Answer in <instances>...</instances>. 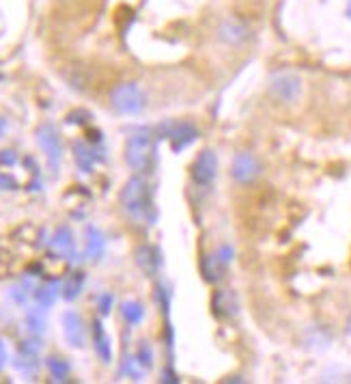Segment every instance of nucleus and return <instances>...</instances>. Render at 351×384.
Listing matches in <instances>:
<instances>
[{
	"label": "nucleus",
	"mask_w": 351,
	"mask_h": 384,
	"mask_svg": "<svg viewBox=\"0 0 351 384\" xmlns=\"http://www.w3.org/2000/svg\"><path fill=\"white\" fill-rule=\"evenodd\" d=\"M119 203L131 221L153 225L155 205H153V197H151V186L147 184L145 177H141V175L129 177L119 195Z\"/></svg>",
	"instance_id": "nucleus-1"
},
{
	"label": "nucleus",
	"mask_w": 351,
	"mask_h": 384,
	"mask_svg": "<svg viewBox=\"0 0 351 384\" xmlns=\"http://www.w3.org/2000/svg\"><path fill=\"white\" fill-rule=\"evenodd\" d=\"M155 158V136L149 130H138L129 134L125 143V162L136 173H147Z\"/></svg>",
	"instance_id": "nucleus-2"
},
{
	"label": "nucleus",
	"mask_w": 351,
	"mask_h": 384,
	"mask_svg": "<svg viewBox=\"0 0 351 384\" xmlns=\"http://www.w3.org/2000/svg\"><path fill=\"white\" fill-rule=\"evenodd\" d=\"M110 106L117 115L134 117L147 108V95L136 82H121L110 91Z\"/></svg>",
	"instance_id": "nucleus-3"
},
{
	"label": "nucleus",
	"mask_w": 351,
	"mask_h": 384,
	"mask_svg": "<svg viewBox=\"0 0 351 384\" xmlns=\"http://www.w3.org/2000/svg\"><path fill=\"white\" fill-rule=\"evenodd\" d=\"M302 87H304L302 78L295 71H289V69L274 71L272 76H269V80H267V93H269V97L276 100L278 104L298 102L300 95H302Z\"/></svg>",
	"instance_id": "nucleus-4"
},
{
	"label": "nucleus",
	"mask_w": 351,
	"mask_h": 384,
	"mask_svg": "<svg viewBox=\"0 0 351 384\" xmlns=\"http://www.w3.org/2000/svg\"><path fill=\"white\" fill-rule=\"evenodd\" d=\"M37 136V145L41 147V151L45 153V160L50 164L52 173H57L61 167V158H63V141L61 134L54 123H41L35 132Z\"/></svg>",
	"instance_id": "nucleus-5"
},
{
	"label": "nucleus",
	"mask_w": 351,
	"mask_h": 384,
	"mask_svg": "<svg viewBox=\"0 0 351 384\" xmlns=\"http://www.w3.org/2000/svg\"><path fill=\"white\" fill-rule=\"evenodd\" d=\"M263 175V164L261 160L250 151H239L231 160V177L239 186H252Z\"/></svg>",
	"instance_id": "nucleus-6"
},
{
	"label": "nucleus",
	"mask_w": 351,
	"mask_h": 384,
	"mask_svg": "<svg viewBox=\"0 0 351 384\" xmlns=\"http://www.w3.org/2000/svg\"><path fill=\"white\" fill-rule=\"evenodd\" d=\"M215 175H218V156L207 147L190 164V177L196 186H211Z\"/></svg>",
	"instance_id": "nucleus-7"
},
{
	"label": "nucleus",
	"mask_w": 351,
	"mask_h": 384,
	"mask_svg": "<svg viewBox=\"0 0 351 384\" xmlns=\"http://www.w3.org/2000/svg\"><path fill=\"white\" fill-rule=\"evenodd\" d=\"M39 352H41V341L39 337L31 335V339H26L17 345L13 365L24 373H35L39 367Z\"/></svg>",
	"instance_id": "nucleus-8"
},
{
	"label": "nucleus",
	"mask_w": 351,
	"mask_h": 384,
	"mask_svg": "<svg viewBox=\"0 0 351 384\" xmlns=\"http://www.w3.org/2000/svg\"><path fill=\"white\" fill-rule=\"evenodd\" d=\"M166 136H169V141H171V147L175 153L187 149L192 143H196L199 139V128L190 121H181V123H169L166 128Z\"/></svg>",
	"instance_id": "nucleus-9"
},
{
	"label": "nucleus",
	"mask_w": 351,
	"mask_h": 384,
	"mask_svg": "<svg viewBox=\"0 0 351 384\" xmlns=\"http://www.w3.org/2000/svg\"><path fill=\"white\" fill-rule=\"evenodd\" d=\"M218 39L227 46H241L250 39V26L239 18H227L218 26Z\"/></svg>",
	"instance_id": "nucleus-10"
},
{
	"label": "nucleus",
	"mask_w": 351,
	"mask_h": 384,
	"mask_svg": "<svg viewBox=\"0 0 351 384\" xmlns=\"http://www.w3.org/2000/svg\"><path fill=\"white\" fill-rule=\"evenodd\" d=\"M63 335L71 348H85L87 343V328L85 320L76 311H65L63 313Z\"/></svg>",
	"instance_id": "nucleus-11"
},
{
	"label": "nucleus",
	"mask_w": 351,
	"mask_h": 384,
	"mask_svg": "<svg viewBox=\"0 0 351 384\" xmlns=\"http://www.w3.org/2000/svg\"><path fill=\"white\" fill-rule=\"evenodd\" d=\"M134 261H136L138 270L145 274V277H155L162 268V255L151 244L136 246V251H134Z\"/></svg>",
	"instance_id": "nucleus-12"
},
{
	"label": "nucleus",
	"mask_w": 351,
	"mask_h": 384,
	"mask_svg": "<svg viewBox=\"0 0 351 384\" xmlns=\"http://www.w3.org/2000/svg\"><path fill=\"white\" fill-rule=\"evenodd\" d=\"M211 309L215 317H235L239 313L237 296L231 289H218L211 298Z\"/></svg>",
	"instance_id": "nucleus-13"
},
{
	"label": "nucleus",
	"mask_w": 351,
	"mask_h": 384,
	"mask_svg": "<svg viewBox=\"0 0 351 384\" xmlns=\"http://www.w3.org/2000/svg\"><path fill=\"white\" fill-rule=\"evenodd\" d=\"M201 272H203V279L207 283H220L224 279V272H227V261L218 253L205 255L201 259Z\"/></svg>",
	"instance_id": "nucleus-14"
},
{
	"label": "nucleus",
	"mask_w": 351,
	"mask_h": 384,
	"mask_svg": "<svg viewBox=\"0 0 351 384\" xmlns=\"http://www.w3.org/2000/svg\"><path fill=\"white\" fill-rule=\"evenodd\" d=\"M93 348H95V354H97V359L108 365V363H113V345H110V337L106 335L103 331V326L99 320L93 322Z\"/></svg>",
	"instance_id": "nucleus-15"
},
{
	"label": "nucleus",
	"mask_w": 351,
	"mask_h": 384,
	"mask_svg": "<svg viewBox=\"0 0 351 384\" xmlns=\"http://www.w3.org/2000/svg\"><path fill=\"white\" fill-rule=\"evenodd\" d=\"M61 285H63V281H59V279H52V281L41 283V285L33 292V298H35L37 307L50 309L54 303H57L59 296H61Z\"/></svg>",
	"instance_id": "nucleus-16"
},
{
	"label": "nucleus",
	"mask_w": 351,
	"mask_h": 384,
	"mask_svg": "<svg viewBox=\"0 0 351 384\" xmlns=\"http://www.w3.org/2000/svg\"><path fill=\"white\" fill-rule=\"evenodd\" d=\"M85 238H87V246H85L87 259L99 261L106 253V238H103L101 229H97L95 225H89L85 231Z\"/></svg>",
	"instance_id": "nucleus-17"
},
{
	"label": "nucleus",
	"mask_w": 351,
	"mask_h": 384,
	"mask_svg": "<svg viewBox=\"0 0 351 384\" xmlns=\"http://www.w3.org/2000/svg\"><path fill=\"white\" fill-rule=\"evenodd\" d=\"M52 249L57 251L61 257H67V259H71L76 255V240H73V233L67 225H63V227H59L57 231H54Z\"/></svg>",
	"instance_id": "nucleus-18"
},
{
	"label": "nucleus",
	"mask_w": 351,
	"mask_h": 384,
	"mask_svg": "<svg viewBox=\"0 0 351 384\" xmlns=\"http://www.w3.org/2000/svg\"><path fill=\"white\" fill-rule=\"evenodd\" d=\"M73 158L78 162V167L83 173H91L93 171V164L97 162V156H95V149L85 143V141H78L73 145Z\"/></svg>",
	"instance_id": "nucleus-19"
},
{
	"label": "nucleus",
	"mask_w": 351,
	"mask_h": 384,
	"mask_svg": "<svg viewBox=\"0 0 351 384\" xmlns=\"http://www.w3.org/2000/svg\"><path fill=\"white\" fill-rule=\"evenodd\" d=\"M83 287H85V272H71L69 277L63 281L61 285V296L67 300V303H71V300H76L80 294H83Z\"/></svg>",
	"instance_id": "nucleus-20"
},
{
	"label": "nucleus",
	"mask_w": 351,
	"mask_h": 384,
	"mask_svg": "<svg viewBox=\"0 0 351 384\" xmlns=\"http://www.w3.org/2000/svg\"><path fill=\"white\" fill-rule=\"evenodd\" d=\"M26 331L35 337H41L45 333V326H48V320L43 315V309L41 307H35V309H29L26 311Z\"/></svg>",
	"instance_id": "nucleus-21"
},
{
	"label": "nucleus",
	"mask_w": 351,
	"mask_h": 384,
	"mask_svg": "<svg viewBox=\"0 0 351 384\" xmlns=\"http://www.w3.org/2000/svg\"><path fill=\"white\" fill-rule=\"evenodd\" d=\"M45 369L52 376V382H65L69 376V363L61 356H45Z\"/></svg>",
	"instance_id": "nucleus-22"
},
{
	"label": "nucleus",
	"mask_w": 351,
	"mask_h": 384,
	"mask_svg": "<svg viewBox=\"0 0 351 384\" xmlns=\"http://www.w3.org/2000/svg\"><path fill=\"white\" fill-rule=\"evenodd\" d=\"M121 315L129 326H138L145 320V305L138 300H125L121 305Z\"/></svg>",
	"instance_id": "nucleus-23"
},
{
	"label": "nucleus",
	"mask_w": 351,
	"mask_h": 384,
	"mask_svg": "<svg viewBox=\"0 0 351 384\" xmlns=\"http://www.w3.org/2000/svg\"><path fill=\"white\" fill-rule=\"evenodd\" d=\"M29 296H31V283H26V281H20L17 285H13L9 289V298L17 307H24L26 303H29Z\"/></svg>",
	"instance_id": "nucleus-24"
},
{
	"label": "nucleus",
	"mask_w": 351,
	"mask_h": 384,
	"mask_svg": "<svg viewBox=\"0 0 351 384\" xmlns=\"http://www.w3.org/2000/svg\"><path fill=\"white\" fill-rule=\"evenodd\" d=\"M95 303H97V309H99V315L106 317V315H110L113 307H115V296L110 292H103L95 298Z\"/></svg>",
	"instance_id": "nucleus-25"
},
{
	"label": "nucleus",
	"mask_w": 351,
	"mask_h": 384,
	"mask_svg": "<svg viewBox=\"0 0 351 384\" xmlns=\"http://www.w3.org/2000/svg\"><path fill=\"white\" fill-rule=\"evenodd\" d=\"M136 361L141 363V367H143L145 371L153 367V350H151V345H149L147 341L141 343V348H138V352H136Z\"/></svg>",
	"instance_id": "nucleus-26"
},
{
	"label": "nucleus",
	"mask_w": 351,
	"mask_h": 384,
	"mask_svg": "<svg viewBox=\"0 0 351 384\" xmlns=\"http://www.w3.org/2000/svg\"><path fill=\"white\" fill-rule=\"evenodd\" d=\"M17 164V153L13 149H3L0 151V167H15Z\"/></svg>",
	"instance_id": "nucleus-27"
},
{
	"label": "nucleus",
	"mask_w": 351,
	"mask_h": 384,
	"mask_svg": "<svg viewBox=\"0 0 351 384\" xmlns=\"http://www.w3.org/2000/svg\"><path fill=\"white\" fill-rule=\"evenodd\" d=\"M89 119H91V115L87 111H76V113L67 115V123H76V125H87Z\"/></svg>",
	"instance_id": "nucleus-28"
},
{
	"label": "nucleus",
	"mask_w": 351,
	"mask_h": 384,
	"mask_svg": "<svg viewBox=\"0 0 351 384\" xmlns=\"http://www.w3.org/2000/svg\"><path fill=\"white\" fill-rule=\"evenodd\" d=\"M17 188V181L7 175V173H0V190H15Z\"/></svg>",
	"instance_id": "nucleus-29"
},
{
	"label": "nucleus",
	"mask_w": 351,
	"mask_h": 384,
	"mask_svg": "<svg viewBox=\"0 0 351 384\" xmlns=\"http://www.w3.org/2000/svg\"><path fill=\"white\" fill-rule=\"evenodd\" d=\"M7 363H9V352H7L5 341L0 339V371H3V369L7 367Z\"/></svg>",
	"instance_id": "nucleus-30"
},
{
	"label": "nucleus",
	"mask_w": 351,
	"mask_h": 384,
	"mask_svg": "<svg viewBox=\"0 0 351 384\" xmlns=\"http://www.w3.org/2000/svg\"><path fill=\"white\" fill-rule=\"evenodd\" d=\"M162 382L177 384V382H179V378L175 376V371H173V369H164V371H162Z\"/></svg>",
	"instance_id": "nucleus-31"
},
{
	"label": "nucleus",
	"mask_w": 351,
	"mask_h": 384,
	"mask_svg": "<svg viewBox=\"0 0 351 384\" xmlns=\"http://www.w3.org/2000/svg\"><path fill=\"white\" fill-rule=\"evenodd\" d=\"M87 136H89V143H101V132L99 130H89Z\"/></svg>",
	"instance_id": "nucleus-32"
},
{
	"label": "nucleus",
	"mask_w": 351,
	"mask_h": 384,
	"mask_svg": "<svg viewBox=\"0 0 351 384\" xmlns=\"http://www.w3.org/2000/svg\"><path fill=\"white\" fill-rule=\"evenodd\" d=\"M5 132H7V119H5V117H0V139L5 136Z\"/></svg>",
	"instance_id": "nucleus-33"
},
{
	"label": "nucleus",
	"mask_w": 351,
	"mask_h": 384,
	"mask_svg": "<svg viewBox=\"0 0 351 384\" xmlns=\"http://www.w3.org/2000/svg\"><path fill=\"white\" fill-rule=\"evenodd\" d=\"M345 333H347V337L351 339V313H349V317H347V322H345Z\"/></svg>",
	"instance_id": "nucleus-34"
},
{
	"label": "nucleus",
	"mask_w": 351,
	"mask_h": 384,
	"mask_svg": "<svg viewBox=\"0 0 351 384\" xmlns=\"http://www.w3.org/2000/svg\"><path fill=\"white\" fill-rule=\"evenodd\" d=\"M347 18L351 20V0H349V5H347Z\"/></svg>",
	"instance_id": "nucleus-35"
},
{
	"label": "nucleus",
	"mask_w": 351,
	"mask_h": 384,
	"mask_svg": "<svg viewBox=\"0 0 351 384\" xmlns=\"http://www.w3.org/2000/svg\"><path fill=\"white\" fill-rule=\"evenodd\" d=\"M0 80H3V74H0Z\"/></svg>",
	"instance_id": "nucleus-36"
}]
</instances>
